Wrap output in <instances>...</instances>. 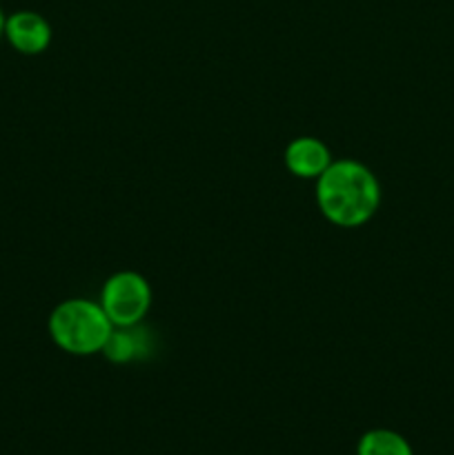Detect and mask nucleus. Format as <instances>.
Masks as SVG:
<instances>
[{
    "mask_svg": "<svg viewBox=\"0 0 454 455\" xmlns=\"http://www.w3.org/2000/svg\"><path fill=\"white\" fill-rule=\"evenodd\" d=\"M356 455H414L408 440L392 429H372L361 435Z\"/></svg>",
    "mask_w": 454,
    "mask_h": 455,
    "instance_id": "obj_7",
    "label": "nucleus"
},
{
    "mask_svg": "<svg viewBox=\"0 0 454 455\" xmlns=\"http://www.w3.org/2000/svg\"><path fill=\"white\" fill-rule=\"evenodd\" d=\"M142 351H145V338L136 331V327H114L101 354L114 364H127L141 358Z\"/></svg>",
    "mask_w": 454,
    "mask_h": 455,
    "instance_id": "obj_6",
    "label": "nucleus"
},
{
    "mask_svg": "<svg viewBox=\"0 0 454 455\" xmlns=\"http://www.w3.org/2000/svg\"><path fill=\"white\" fill-rule=\"evenodd\" d=\"M49 338L69 355H96L105 347L114 324L102 311L101 302L69 298L49 315Z\"/></svg>",
    "mask_w": 454,
    "mask_h": 455,
    "instance_id": "obj_2",
    "label": "nucleus"
},
{
    "mask_svg": "<svg viewBox=\"0 0 454 455\" xmlns=\"http://www.w3.org/2000/svg\"><path fill=\"white\" fill-rule=\"evenodd\" d=\"M316 204L334 227L356 229L378 212L381 185L363 163L334 160L316 180Z\"/></svg>",
    "mask_w": 454,
    "mask_h": 455,
    "instance_id": "obj_1",
    "label": "nucleus"
},
{
    "mask_svg": "<svg viewBox=\"0 0 454 455\" xmlns=\"http://www.w3.org/2000/svg\"><path fill=\"white\" fill-rule=\"evenodd\" d=\"M151 284L138 271H118L101 289L102 311L114 327H138L151 309Z\"/></svg>",
    "mask_w": 454,
    "mask_h": 455,
    "instance_id": "obj_3",
    "label": "nucleus"
},
{
    "mask_svg": "<svg viewBox=\"0 0 454 455\" xmlns=\"http://www.w3.org/2000/svg\"><path fill=\"white\" fill-rule=\"evenodd\" d=\"M4 38L22 56H38L52 44V25L36 12H16L4 20Z\"/></svg>",
    "mask_w": 454,
    "mask_h": 455,
    "instance_id": "obj_4",
    "label": "nucleus"
},
{
    "mask_svg": "<svg viewBox=\"0 0 454 455\" xmlns=\"http://www.w3.org/2000/svg\"><path fill=\"white\" fill-rule=\"evenodd\" d=\"M4 20H7V16H4L3 9H0V40L4 38Z\"/></svg>",
    "mask_w": 454,
    "mask_h": 455,
    "instance_id": "obj_8",
    "label": "nucleus"
},
{
    "mask_svg": "<svg viewBox=\"0 0 454 455\" xmlns=\"http://www.w3.org/2000/svg\"><path fill=\"white\" fill-rule=\"evenodd\" d=\"M283 160L288 172L294 178H301V180H319L320 173L334 163L328 145L323 140H319V138L312 136L294 138L285 147Z\"/></svg>",
    "mask_w": 454,
    "mask_h": 455,
    "instance_id": "obj_5",
    "label": "nucleus"
}]
</instances>
